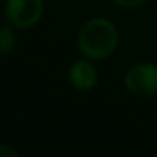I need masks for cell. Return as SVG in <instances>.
I'll return each instance as SVG.
<instances>
[{
	"mask_svg": "<svg viewBox=\"0 0 157 157\" xmlns=\"http://www.w3.org/2000/svg\"><path fill=\"white\" fill-rule=\"evenodd\" d=\"M68 82L77 91H91L99 83V71L94 60L80 57L74 60L68 68Z\"/></svg>",
	"mask_w": 157,
	"mask_h": 157,
	"instance_id": "cell-4",
	"label": "cell"
},
{
	"mask_svg": "<svg viewBox=\"0 0 157 157\" xmlns=\"http://www.w3.org/2000/svg\"><path fill=\"white\" fill-rule=\"evenodd\" d=\"M17 45V33L13 25H2L0 26V54L6 56L14 51Z\"/></svg>",
	"mask_w": 157,
	"mask_h": 157,
	"instance_id": "cell-5",
	"label": "cell"
},
{
	"mask_svg": "<svg viewBox=\"0 0 157 157\" xmlns=\"http://www.w3.org/2000/svg\"><path fill=\"white\" fill-rule=\"evenodd\" d=\"M113 2L120 6V8H125V10H136V8H140L143 5H146L149 0H113Z\"/></svg>",
	"mask_w": 157,
	"mask_h": 157,
	"instance_id": "cell-6",
	"label": "cell"
},
{
	"mask_svg": "<svg viewBox=\"0 0 157 157\" xmlns=\"http://www.w3.org/2000/svg\"><path fill=\"white\" fill-rule=\"evenodd\" d=\"M75 42L78 52L83 57L103 62L109 59L119 46V29L108 17H91L78 28Z\"/></svg>",
	"mask_w": 157,
	"mask_h": 157,
	"instance_id": "cell-1",
	"label": "cell"
},
{
	"mask_svg": "<svg viewBox=\"0 0 157 157\" xmlns=\"http://www.w3.org/2000/svg\"><path fill=\"white\" fill-rule=\"evenodd\" d=\"M3 13L16 29H29L42 20L45 0H6Z\"/></svg>",
	"mask_w": 157,
	"mask_h": 157,
	"instance_id": "cell-3",
	"label": "cell"
},
{
	"mask_svg": "<svg viewBox=\"0 0 157 157\" xmlns=\"http://www.w3.org/2000/svg\"><path fill=\"white\" fill-rule=\"evenodd\" d=\"M123 85L126 91L140 99L157 96V63L152 62H137L131 65L125 75Z\"/></svg>",
	"mask_w": 157,
	"mask_h": 157,
	"instance_id": "cell-2",
	"label": "cell"
},
{
	"mask_svg": "<svg viewBox=\"0 0 157 157\" xmlns=\"http://www.w3.org/2000/svg\"><path fill=\"white\" fill-rule=\"evenodd\" d=\"M20 152L13 148L11 145H6V143H0V157H19Z\"/></svg>",
	"mask_w": 157,
	"mask_h": 157,
	"instance_id": "cell-7",
	"label": "cell"
}]
</instances>
